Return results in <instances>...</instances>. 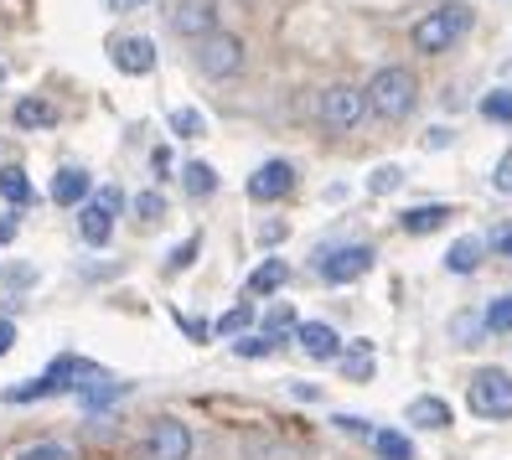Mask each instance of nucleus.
<instances>
[{"instance_id":"f257e3e1","label":"nucleus","mask_w":512,"mask_h":460,"mask_svg":"<svg viewBox=\"0 0 512 460\" xmlns=\"http://www.w3.org/2000/svg\"><path fill=\"white\" fill-rule=\"evenodd\" d=\"M368 109L378 114V119H409L414 114V104H419V78L409 73V68H399V63H388V68H378L373 78H368Z\"/></svg>"},{"instance_id":"f03ea898","label":"nucleus","mask_w":512,"mask_h":460,"mask_svg":"<svg viewBox=\"0 0 512 460\" xmlns=\"http://www.w3.org/2000/svg\"><path fill=\"white\" fill-rule=\"evenodd\" d=\"M471 21H476V11L471 6H440V11H430L425 21L414 26V47L425 52V57H435V52H450L466 32H471Z\"/></svg>"},{"instance_id":"7ed1b4c3","label":"nucleus","mask_w":512,"mask_h":460,"mask_svg":"<svg viewBox=\"0 0 512 460\" xmlns=\"http://www.w3.org/2000/svg\"><path fill=\"white\" fill-rule=\"evenodd\" d=\"M466 404L476 419H512V373H502V367H476L466 383Z\"/></svg>"},{"instance_id":"20e7f679","label":"nucleus","mask_w":512,"mask_h":460,"mask_svg":"<svg viewBox=\"0 0 512 460\" xmlns=\"http://www.w3.org/2000/svg\"><path fill=\"white\" fill-rule=\"evenodd\" d=\"M316 114H321V125H326V130L347 135V130L363 125V114H368V94H363V88H352V83H331V88H321Z\"/></svg>"},{"instance_id":"39448f33","label":"nucleus","mask_w":512,"mask_h":460,"mask_svg":"<svg viewBox=\"0 0 512 460\" xmlns=\"http://www.w3.org/2000/svg\"><path fill=\"white\" fill-rule=\"evenodd\" d=\"M316 269H321V280H326V285H352V280H363V274L373 269V249H368V243L326 249V254L316 259Z\"/></svg>"},{"instance_id":"423d86ee","label":"nucleus","mask_w":512,"mask_h":460,"mask_svg":"<svg viewBox=\"0 0 512 460\" xmlns=\"http://www.w3.org/2000/svg\"><path fill=\"white\" fill-rule=\"evenodd\" d=\"M197 68H202L207 78H233L238 68H244V42L228 37V32L202 37V42H197Z\"/></svg>"},{"instance_id":"0eeeda50","label":"nucleus","mask_w":512,"mask_h":460,"mask_svg":"<svg viewBox=\"0 0 512 460\" xmlns=\"http://www.w3.org/2000/svg\"><path fill=\"white\" fill-rule=\"evenodd\" d=\"M187 455H192V429L182 419L150 424V460H187Z\"/></svg>"},{"instance_id":"6e6552de","label":"nucleus","mask_w":512,"mask_h":460,"mask_svg":"<svg viewBox=\"0 0 512 460\" xmlns=\"http://www.w3.org/2000/svg\"><path fill=\"white\" fill-rule=\"evenodd\" d=\"M290 187H295V166H290V161H264V166L249 176V197H254V202H280Z\"/></svg>"},{"instance_id":"1a4fd4ad","label":"nucleus","mask_w":512,"mask_h":460,"mask_svg":"<svg viewBox=\"0 0 512 460\" xmlns=\"http://www.w3.org/2000/svg\"><path fill=\"white\" fill-rule=\"evenodd\" d=\"M109 63L119 73H150V68H156V42H150V37H119L109 47Z\"/></svg>"},{"instance_id":"9d476101","label":"nucleus","mask_w":512,"mask_h":460,"mask_svg":"<svg viewBox=\"0 0 512 460\" xmlns=\"http://www.w3.org/2000/svg\"><path fill=\"white\" fill-rule=\"evenodd\" d=\"M171 26H176L182 37L202 42V37H213V32H218V11L207 6V0H187V6H176V11H171Z\"/></svg>"},{"instance_id":"9b49d317","label":"nucleus","mask_w":512,"mask_h":460,"mask_svg":"<svg viewBox=\"0 0 512 460\" xmlns=\"http://www.w3.org/2000/svg\"><path fill=\"white\" fill-rule=\"evenodd\" d=\"M295 342L306 347V357H316V362H331V357L342 352L337 326H326V321H300V326H295Z\"/></svg>"},{"instance_id":"f8f14e48","label":"nucleus","mask_w":512,"mask_h":460,"mask_svg":"<svg viewBox=\"0 0 512 460\" xmlns=\"http://www.w3.org/2000/svg\"><path fill=\"white\" fill-rule=\"evenodd\" d=\"M78 233H83V243H94V249H104L109 233H114V212H109L104 202L88 197V202H83V212H78Z\"/></svg>"},{"instance_id":"ddd939ff","label":"nucleus","mask_w":512,"mask_h":460,"mask_svg":"<svg viewBox=\"0 0 512 460\" xmlns=\"http://www.w3.org/2000/svg\"><path fill=\"white\" fill-rule=\"evenodd\" d=\"M88 192H94V181H88V171H78V166L52 176V202H63V207H78Z\"/></svg>"},{"instance_id":"4468645a","label":"nucleus","mask_w":512,"mask_h":460,"mask_svg":"<svg viewBox=\"0 0 512 460\" xmlns=\"http://www.w3.org/2000/svg\"><path fill=\"white\" fill-rule=\"evenodd\" d=\"M11 119H16V130H52L57 125V109L47 99H16Z\"/></svg>"},{"instance_id":"2eb2a0df","label":"nucleus","mask_w":512,"mask_h":460,"mask_svg":"<svg viewBox=\"0 0 512 460\" xmlns=\"http://www.w3.org/2000/svg\"><path fill=\"white\" fill-rule=\"evenodd\" d=\"M290 280V269H285V259H264L254 274H249V285H244V295H275L280 285Z\"/></svg>"},{"instance_id":"dca6fc26","label":"nucleus","mask_w":512,"mask_h":460,"mask_svg":"<svg viewBox=\"0 0 512 460\" xmlns=\"http://www.w3.org/2000/svg\"><path fill=\"white\" fill-rule=\"evenodd\" d=\"M409 424L414 429H445L450 424V404H445V398H414V404H409Z\"/></svg>"},{"instance_id":"f3484780","label":"nucleus","mask_w":512,"mask_h":460,"mask_svg":"<svg viewBox=\"0 0 512 460\" xmlns=\"http://www.w3.org/2000/svg\"><path fill=\"white\" fill-rule=\"evenodd\" d=\"M445 223H450V207H445V202L409 207V212H404V228H409V233H435V228H445Z\"/></svg>"},{"instance_id":"a211bd4d","label":"nucleus","mask_w":512,"mask_h":460,"mask_svg":"<svg viewBox=\"0 0 512 460\" xmlns=\"http://www.w3.org/2000/svg\"><path fill=\"white\" fill-rule=\"evenodd\" d=\"M119 393H125V383H114V378H94V383H83V388H78V398H83V409H88V414L109 409Z\"/></svg>"},{"instance_id":"6ab92c4d","label":"nucleus","mask_w":512,"mask_h":460,"mask_svg":"<svg viewBox=\"0 0 512 460\" xmlns=\"http://www.w3.org/2000/svg\"><path fill=\"white\" fill-rule=\"evenodd\" d=\"M481 249H487V243H481L476 233H466V238H456V243H450V254H445V269H456V274H466V269H476V264H481Z\"/></svg>"},{"instance_id":"aec40b11","label":"nucleus","mask_w":512,"mask_h":460,"mask_svg":"<svg viewBox=\"0 0 512 460\" xmlns=\"http://www.w3.org/2000/svg\"><path fill=\"white\" fill-rule=\"evenodd\" d=\"M182 187H187L192 197H213V192H218V171L207 166V161H187V166H182Z\"/></svg>"},{"instance_id":"412c9836","label":"nucleus","mask_w":512,"mask_h":460,"mask_svg":"<svg viewBox=\"0 0 512 460\" xmlns=\"http://www.w3.org/2000/svg\"><path fill=\"white\" fill-rule=\"evenodd\" d=\"M0 197H6L11 207H26V202H32V181H26L21 166H6V171H0Z\"/></svg>"},{"instance_id":"4be33fe9","label":"nucleus","mask_w":512,"mask_h":460,"mask_svg":"<svg viewBox=\"0 0 512 460\" xmlns=\"http://www.w3.org/2000/svg\"><path fill=\"white\" fill-rule=\"evenodd\" d=\"M373 445L383 460H414V445L409 435H399V429H373Z\"/></svg>"},{"instance_id":"5701e85b","label":"nucleus","mask_w":512,"mask_h":460,"mask_svg":"<svg viewBox=\"0 0 512 460\" xmlns=\"http://www.w3.org/2000/svg\"><path fill=\"white\" fill-rule=\"evenodd\" d=\"M342 373H347L352 383H368V378H373V347H368V342H357V347L342 357Z\"/></svg>"},{"instance_id":"b1692460","label":"nucleus","mask_w":512,"mask_h":460,"mask_svg":"<svg viewBox=\"0 0 512 460\" xmlns=\"http://www.w3.org/2000/svg\"><path fill=\"white\" fill-rule=\"evenodd\" d=\"M481 114H487L492 125H507L512 130V88H492V94L481 99Z\"/></svg>"},{"instance_id":"393cba45","label":"nucleus","mask_w":512,"mask_h":460,"mask_svg":"<svg viewBox=\"0 0 512 460\" xmlns=\"http://www.w3.org/2000/svg\"><path fill=\"white\" fill-rule=\"evenodd\" d=\"M481 321H487V331L507 336V331H512V290H507V295H497V300H492V311L481 316Z\"/></svg>"},{"instance_id":"a878e982","label":"nucleus","mask_w":512,"mask_h":460,"mask_svg":"<svg viewBox=\"0 0 512 460\" xmlns=\"http://www.w3.org/2000/svg\"><path fill=\"white\" fill-rule=\"evenodd\" d=\"M254 326V305H233V311L228 316H218V336H238V331H249Z\"/></svg>"},{"instance_id":"bb28decb","label":"nucleus","mask_w":512,"mask_h":460,"mask_svg":"<svg viewBox=\"0 0 512 460\" xmlns=\"http://www.w3.org/2000/svg\"><path fill=\"white\" fill-rule=\"evenodd\" d=\"M399 187H404V166H378V171L368 176V192H378V197H383V192H399Z\"/></svg>"},{"instance_id":"cd10ccee","label":"nucleus","mask_w":512,"mask_h":460,"mask_svg":"<svg viewBox=\"0 0 512 460\" xmlns=\"http://www.w3.org/2000/svg\"><path fill=\"white\" fill-rule=\"evenodd\" d=\"M285 331H295V311H290V305H275V311L264 316V336H275V342H280Z\"/></svg>"},{"instance_id":"c85d7f7f","label":"nucleus","mask_w":512,"mask_h":460,"mask_svg":"<svg viewBox=\"0 0 512 460\" xmlns=\"http://www.w3.org/2000/svg\"><path fill=\"white\" fill-rule=\"evenodd\" d=\"M171 130L182 135V140L202 135V114H197V109H176V114H171Z\"/></svg>"},{"instance_id":"c756f323","label":"nucleus","mask_w":512,"mask_h":460,"mask_svg":"<svg viewBox=\"0 0 512 460\" xmlns=\"http://www.w3.org/2000/svg\"><path fill=\"white\" fill-rule=\"evenodd\" d=\"M16 460H73V455H68V445H52V440H42V445H26Z\"/></svg>"},{"instance_id":"7c9ffc66","label":"nucleus","mask_w":512,"mask_h":460,"mask_svg":"<svg viewBox=\"0 0 512 460\" xmlns=\"http://www.w3.org/2000/svg\"><path fill=\"white\" fill-rule=\"evenodd\" d=\"M135 212H140V218H145V223H156V218H161V212H166V202H161V192H140V197H135Z\"/></svg>"},{"instance_id":"2f4dec72","label":"nucleus","mask_w":512,"mask_h":460,"mask_svg":"<svg viewBox=\"0 0 512 460\" xmlns=\"http://www.w3.org/2000/svg\"><path fill=\"white\" fill-rule=\"evenodd\" d=\"M481 326H487V321H481V316H466V311H461L456 321H450V331H456V342H476V331H481Z\"/></svg>"},{"instance_id":"473e14b6","label":"nucleus","mask_w":512,"mask_h":460,"mask_svg":"<svg viewBox=\"0 0 512 460\" xmlns=\"http://www.w3.org/2000/svg\"><path fill=\"white\" fill-rule=\"evenodd\" d=\"M275 347H280L275 336H249V342H238V357H269Z\"/></svg>"},{"instance_id":"72a5a7b5","label":"nucleus","mask_w":512,"mask_h":460,"mask_svg":"<svg viewBox=\"0 0 512 460\" xmlns=\"http://www.w3.org/2000/svg\"><path fill=\"white\" fill-rule=\"evenodd\" d=\"M487 243H492V249H497V254L512 264V223H497V228L487 233Z\"/></svg>"},{"instance_id":"f704fd0d","label":"nucleus","mask_w":512,"mask_h":460,"mask_svg":"<svg viewBox=\"0 0 512 460\" xmlns=\"http://www.w3.org/2000/svg\"><path fill=\"white\" fill-rule=\"evenodd\" d=\"M197 249H202V238H197V233H192L187 243H176V254H171V269H187V264L197 259Z\"/></svg>"},{"instance_id":"c9c22d12","label":"nucleus","mask_w":512,"mask_h":460,"mask_svg":"<svg viewBox=\"0 0 512 460\" xmlns=\"http://www.w3.org/2000/svg\"><path fill=\"white\" fill-rule=\"evenodd\" d=\"M492 187H497V192H512V150H507V156L497 161V176H492Z\"/></svg>"},{"instance_id":"e433bc0d","label":"nucleus","mask_w":512,"mask_h":460,"mask_svg":"<svg viewBox=\"0 0 512 460\" xmlns=\"http://www.w3.org/2000/svg\"><path fill=\"white\" fill-rule=\"evenodd\" d=\"M337 429H347V435H373L368 419H357V414H337Z\"/></svg>"},{"instance_id":"4c0bfd02","label":"nucleus","mask_w":512,"mask_h":460,"mask_svg":"<svg viewBox=\"0 0 512 460\" xmlns=\"http://www.w3.org/2000/svg\"><path fill=\"white\" fill-rule=\"evenodd\" d=\"M94 202H104L109 212H119V207H125V192H119V187H99V192H94Z\"/></svg>"},{"instance_id":"58836bf2","label":"nucleus","mask_w":512,"mask_h":460,"mask_svg":"<svg viewBox=\"0 0 512 460\" xmlns=\"http://www.w3.org/2000/svg\"><path fill=\"white\" fill-rule=\"evenodd\" d=\"M176 321H182V331L192 336V342H207V331H213L207 321H192V316H176Z\"/></svg>"},{"instance_id":"ea45409f","label":"nucleus","mask_w":512,"mask_h":460,"mask_svg":"<svg viewBox=\"0 0 512 460\" xmlns=\"http://www.w3.org/2000/svg\"><path fill=\"white\" fill-rule=\"evenodd\" d=\"M11 347H16V326H11L6 316H0V357H6Z\"/></svg>"},{"instance_id":"a19ab883","label":"nucleus","mask_w":512,"mask_h":460,"mask_svg":"<svg viewBox=\"0 0 512 460\" xmlns=\"http://www.w3.org/2000/svg\"><path fill=\"white\" fill-rule=\"evenodd\" d=\"M16 238V218H0V243H11Z\"/></svg>"},{"instance_id":"79ce46f5","label":"nucleus","mask_w":512,"mask_h":460,"mask_svg":"<svg viewBox=\"0 0 512 460\" xmlns=\"http://www.w3.org/2000/svg\"><path fill=\"white\" fill-rule=\"evenodd\" d=\"M130 6H140V0H114V11H130Z\"/></svg>"},{"instance_id":"37998d69","label":"nucleus","mask_w":512,"mask_h":460,"mask_svg":"<svg viewBox=\"0 0 512 460\" xmlns=\"http://www.w3.org/2000/svg\"><path fill=\"white\" fill-rule=\"evenodd\" d=\"M0 78H6V68H0Z\"/></svg>"}]
</instances>
